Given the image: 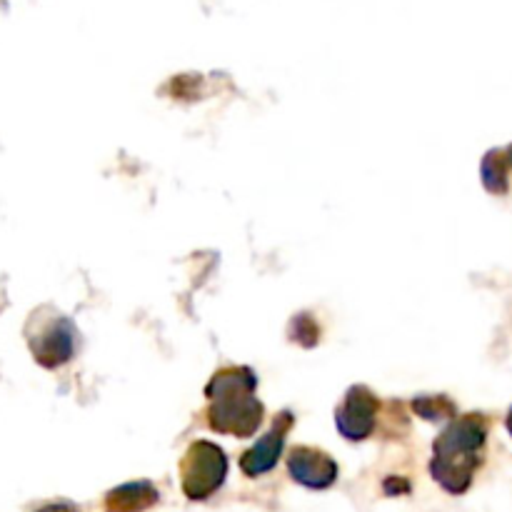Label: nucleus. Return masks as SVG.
Here are the masks:
<instances>
[{"label":"nucleus","instance_id":"nucleus-1","mask_svg":"<svg viewBox=\"0 0 512 512\" xmlns=\"http://www.w3.org/2000/svg\"><path fill=\"white\" fill-rule=\"evenodd\" d=\"M483 425L475 420L455 425L450 433H445L443 443L438 448V463H435V478L450 490V493H463L470 485L475 470V448L483 443Z\"/></svg>","mask_w":512,"mask_h":512},{"label":"nucleus","instance_id":"nucleus-2","mask_svg":"<svg viewBox=\"0 0 512 512\" xmlns=\"http://www.w3.org/2000/svg\"><path fill=\"white\" fill-rule=\"evenodd\" d=\"M225 478V460L223 453L210 445H195L188 453L183 468V488L188 498L205 500L220 488Z\"/></svg>","mask_w":512,"mask_h":512},{"label":"nucleus","instance_id":"nucleus-3","mask_svg":"<svg viewBox=\"0 0 512 512\" xmlns=\"http://www.w3.org/2000/svg\"><path fill=\"white\" fill-rule=\"evenodd\" d=\"M290 473L310 488H328L335 480V465L313 450H295L290 458Z\"/></svg>","mask_w":512,"mask_h":512},{"label":"nucleus","instance_id":"nucleus-4","mask_svg":"<svg viewBox=\"0 0 512 512\" xmlns=\"http://www.w3.org/2000/svg\"><path fill=\"white\" fill-rule=\"evenodd\" d=\"M35 358L40 360L43 365H58L63 360H68L70 350H73V338H70L68 323H55L48 333L43 335L40 340L33 343Z\"/></svg>","mask_w":512,"mask_h":512},{"label":"nucleus","instance_id":"nucleus-5","mask_svg":"<svg viewBox=\"0 0 512 512\" xmlns=\"http://www.w3.org/2000/svg\"><path fill=\"white\" fill-rule=\"evenodd\" d=\"M158 495L148 485H125L108 498V512H140L155 503Z\"/></svg>","mask_w":512,"mask_h":512},{"label":"nucleus","instance_id":"nucleus-6","mask_svg":"<svg viewBox=\"0 0 512 512\" xmlns=\"http://www.w3.org/2000/svg\"><path fill=\"white\" fill-rule=\"evenodd\" d=\"M280 435H268V438L263 440V443L258 445L255 450H250L248 455L243 458V470L248 475H260L265 473V470H270L275 465V458H278L280 453Z\"/></svg>","mask_w":512,"mask_h":512},{"label":"nucleus","instance_id":"nucleus-7","mask_svg":"<svg viewBox=\"0 0 512 512\" xmlns=\"http://www.w3.org/2000/svg\"><path fill=\"white\" fill-rule=\"evenodd\" d=\"M38 512H75L70 505H48V508L38 510Z\"/></svg>","mask_w":512,"mask_h":512},{"label":"nucleus","instance_id":"nucleus-8","mask_svg":"<svg viewBox=\"0 0 512 512\" xmlns=\"http://www.w3.org/2000/svg\"><path fill=\"white\" fill-rule=\"evenodd\" d=\"M510 428H512V420H510Z\"/></svg>","mask_w":512,"mask_h":512}]
</instances>
